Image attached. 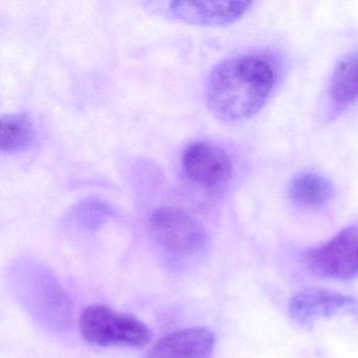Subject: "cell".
Wrapping results in <instances>:
<instances>
[{
  "label": "cell",
  "mask_w": 358,
  "mask_h": 358,
  "mask_svg": "<svg viewBox=\"0 0 358 358\" xmlns=\"http://www.w3.org/2000/svg\"><path fill=\"white\" fill-rule=\"evenodd\" d=\"M308 267L320 276L348 280L358 276V226L343 228L306 253Z\"/></svg>",
  "instance_id": "cell-5"
},
{
  "label": "cell",
  "mask_w": 358,
  "mask_h": 358,
  "mask_svg": "<svg viewBox=\"0 0 358 358\" xmlns=\"http://www.w3.org/2000/svg\"><path fill=\"white\" fill-rule=\"evenodd\" d=\"M289 314L295 322L306 327L333 316L358 317V299L330 289H303L291 299Z\"/></svg>",
  "instance_id": "cell-6"
},
{
  "label": "cell",
  "mask_w": 358,
  "mask_h": 358,
  "mask_svg": "<svg viewBox=\"0 0 358 358\" xmlns=\"http://www.w3.org/2000/svg\"><path fill=\"white\" fill-rule=\"evenodd\" d=\"M282 58L272 50H249L217 64L206 87L209 110L219 120L238 123L261 112L282 80Z\"/></svg>",
  "instance_id": "cell-1"
},
{
  "label": "cell",
  "mask_w": 358,
  "mask_h": 358,
  "mask_svg": "<svg viewBox=\"0 0 358 358\" xmlns=\"http://www.w3.org/2000/svg\"><path fill=\"white\" fill-rule=\"evenodd\" d=\"M331 110L343 112L358 101V50L347 54L334 69L329 87Z\"/></svg>",
  "instance_id": "cell-9"
},
{
  "label": "cell",
  "mask_w": 358,
  "mask_h": 358,
  "mask_svg": "<svg viewBox=\"0 0 358 358\" xmlns=\"http://www.w3.org/2000/svg\"><path fill=\"white\" fill-rule=\"evenodd\" d=\"M110 215H112L110 209L106 204H102L98 201L87 203L79 211V217L83 223L91 228L101 225Z\"/></svg>",
  "instance_id": "cell-12"
},
{
  "label": "cell",
  "mask_w": 358,
  "mask_h": 358,
  "mask_svg": "<svg viewBox=\"0 0 358 358\" xmlns=\"http://www.w3.org/2000/svg\"><path fill=\"white\" fill-rule=\"evenodd\" d=\"M289 198L303 207H320L334 194L330 180L320 173L305 171L292 179L288 188Z\"/></svg>",
  "instance_id": "cell-10"
},
{
  "label": "cell",
  "mask_w": 358,
  "mask_h": 358,
  "mask_svg": "<svg viewBox=\"0 0 358 358\" xmlns=\"http://www.w3.org/2000/svg\"><path fill=\"white\" fill-rule=\"evenodd\" d=\"M215 336L205 327H190L175 331L159 339L146 358H210Z\"/></svg>",
  "instance_id": "cell-7"
},
{
  "label": "cell",
  "mask_w": 358,
  "mask_h": 358,
  "mask_svg": "<svg viewBox=\"0 0 358 358\" xmlns=\"http://www.w3.org/2000/svg\"><path fill=\"white\" fill-rule=\"evenodd\" d=\"M79 328L83 338L98 347L142 348L152 341V331L131 314L93 303L81 312Z\"/></svg>",
  "instance_id": "cell-2"
},
{
  "label": "cell",
  "mask_w": 358,
  "mask_h": 358,
  "mask_svg": "<svg viewBox=\"0 0 358 358\" xmlns=\"http://www.w3.org/2000/svg\"><path fill=\"white\" fill-rule=\"evenodd\" d=\"M0 150L3 154L24 152L34 141L35 129L27 114H11L1 117Z\"/></svg>",
  "instance_id": "cell-11"
},
{
  "label": "cell",
  "mask_w": 358,
  "mask_h": 358,
  "mask_svg": "<svg viewBox=\"0 0 358 358\" xmlns=\"http://www.w3.org/2000/svg\"><path fill=\"white\" fill-rule=\"evenodd\" d=\"M252 5L251 1H173L171 12L187 24L225 26L240 20Z\"/></svg>",
  "instance_id": "cell-8"
},
{
  "label": "cell",
  "mask_w": 358,
  "mask_h": 358,
  "mask_svg": "<svg viewBox=\"0 0 358 358\" xmlns=\"http://www.w3.org/2000/svg\"><path fill=\"white\" fill-rule=\"evenodd\" d=\"M150 231L155 242L169 255L188 257L206 244L204 226L185 209L163 206L150 215Z\"/></svg>",
  "instance_id": "cell-3"
},
{
  "label": "cell",
  "mask_w": 358,
  "mask_h": 358,
  "mask_svg": "<svg viewBox=\"0 0 358 358\" xmlns=\"http://www.w3.org/2000/svg\"><path fill=\"white\" fill-rule=\"evenodd\" d=\"M186 177L213 194L225 192L231 183L234 162L227 150L209 142H194L182 156Z\"/></svg>",
  "instance_id": "cell-4"
}]
</instances>
